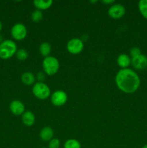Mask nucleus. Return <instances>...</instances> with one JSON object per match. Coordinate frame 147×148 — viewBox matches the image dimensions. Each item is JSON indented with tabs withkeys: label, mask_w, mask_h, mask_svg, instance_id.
<instances>
[{
	"label": "nucleus",
	"mask_w": 147,
	"mask_h": 148,
	"mask_svg": "<svg viewBox=\"0 0 147 148\" xmlns=\"http://www.w3.org/2000/svg\"><path fill=\"white\" fill-rule=\"evenodd\" d=\"M60 145V140L57 138H53L50 141H49L48 148H59Z\"/></svg>",
	"instance_id": "obj_21"
},
{
	"label": "nucleus",
	"mask_w": 147,
	"mask_h": 148,
	"mask_svg": "<svg viewBox=\"0 0 147 148\" xmlns=\"http://www.w3.org/2000/svg\"><path fill=\"white\" fill-rule=\"evenodd\" d=\"M131 64L135 69L144 70L147 68V56L141 53L136 57L132 58Z\"/></svg>",
	"instance_id": "obj_9"
},
{
	"label": "nucleus",
	"mask_w": 147,
	"mask_h": 148,
	"mask_svg": "<svg viewBox=\"0 0 147 148\" xmlns=\"http://www.w3.org/2000/svg\"><path fill=\"white\" fill-rule=\"evenodd\" d=\"M16 57L20 61H24L28 57V52L24 49H20L17 51L15 53Z\"/></svg>",
	"instance_id": "obj_19"
},
{
	"label": "nucleus",
	"mask_w": 147,
	"mask_h": 148,
	"mask_svg": "<svg viewBox=\"0 0 147 148\" xmlns=\"http://www.w3.org/2000/svg\"><path fill=\"white\" fill-rule=\"evenodd\" d=\"M35 121V117L34 114L30 111H24L22 115V121L27 127H31L34 124Z\"/></svg>",
	"instance_id": "obj_12"
},
{
	"label": "nucleus",
	"mask_w": 147,
	"mask_h": 148,
	"mask_svg": "<svg viewBox=\"0 0 147 148\" xmlns=\"http://www.w3.org/2000/svg\"><path fill=\"white\" fill-rule=\"evenodd\" d=\"M142 148H147V144H146V145H144V147H143Z\"/></svg>",
	"instance_id": "obj_27"
},
{
	"label": "nucleus",
	"mask_w": 147,
	"mask_h": 148,
	"mask_svg": "<svg viewBox=\"0 0 147 148\" xmlns=\"http://www.w3.org/2000/svg\"><path fill=\"white\" fill-rule=\"evenodd\" d=\"M21 80L25 85H32L35 81V77L32 72H26L22 75Z\"/></svg>",
	"instance_id": "obj_15"
},
{
	"label": "nucleus",
	"mask_w": 147,
	"mask_h": 148,
	"mask_svg": "<svg viewBox=\"0 0 147 148\" xmlns=\"http://www.w3.org/2000/svg\"><path fill=\"white\" fill-rule=\"evenodd\" d=\"M117 64L122 69H126L131 64V58L125 53H121L117 58Z\"/></svg>",
	"instance_id": "obj_11"
},
{
	"label": "nucleus",
	"mask_w": 147,
	"mask_h": 148,
	"mask_svg": "<svg viewBox=\"0 0 147 148\" xmlns=\"http://www.w3.org/2000/svg\"><path fill=\"white\" fill-rule=\"evenodd\" d=\"M40 137L43 141L49 142L53 137V130L50 127H45L40 132Z\"/></svg>",
	"instance_id": "obj_13"
},
{
	"label": "nucleus",
	"mask_w": 147,
	"mask_h": 148,
	"mask_svg": "<svg viewBox=\"0 0 147 148\" xmlns=\"http://www.w3.org/2000/svg\"><path fill=\"white\" fill-rule=\"evenodd\" d=\"M42 65H43V69L45 74L50 76L54 75L55 74L57 73L60 67L59 60L56 57L52 56L44 58Z\"/></svg>",
	"instance_id": "obj_3"
},
{
	"label": "nucleus",
	"mask_w": 147,
	"mask_h": 148,
	"mask_svg": "<svg viewBox=\"0 0 147 148\" xmlns=\"http://www.w3.org/2000/svg\"><path fill=\"white\" fill-rule=\"evenodd\" d=\"M43 148H46V147H43Z\"/></svg>",
	"instance_id": "obj_28"
},
{
	"label": "nucleus",
	"mask_w": 147,
	"mask_h": 148,
	"mask_svg": "<svg viewBox=\"0 0 147 148\" xmlns=\"http://www.w3.org/2000/svg\"><path fill=\"white\" fill-rule=\"evenodd\" d=\"M33 93L40 100H46L50 95V90L44 82H38L33 87Z\"/></svg>",
	"instance_id": "obj_4"
},
{
	"label": "nucleus",
	"mask_w": 147,
	"mask_h": 148,
	"mask_svg": "<svg viewBox=\"0 0 147 148\" xmlns=\"http://www.w3.org/2000/svg\"><path fill=\"white\" fill-rule=\"evenodd\" d=\"M2 27H3L2 23H1V22L0 21V32H1V30H2Z\"/></svg>",
	"instance_id": "obj_26"
},
{
	"label": "nucleus",
	"mask_w": 147,
	"mask_h": 148,
	"mask_svg": "<svg viewBox=\"0 0 147 148\" xmlns=\"http://www.w3.org/2000/svg\"><path fill=\"white\" fill-rule=\"evenodd\" d=\"M4 41V39H3V36H1V34H0V43H1V42Z\"/></svg>",
	"instance_id": "obj_25"
},
{
	"label": "nucleus",
	"mask_w": 147,
	"mask_h": 148,
	"mask_svg": "<svg viewBox=\"0 0 147 148\" xmlns=\"http://www.w3.org/2000/svg\"><path fill=\"white\" fill-rule=\"evenodd\" d=\"M66 49L71 54H79L84 49V42L77 38H72L67 43Z\"/></svg>",
	"instance_id": "obj_6"
},
{
	"label": "nucleus",
	"mask_w": 147,
	"mask_h": 148,
	"mask_svg": "<svg viewBox=\"0 0 147 148\" xmlns=\"http://www.w3.org/2000/svg\"><path fill=\"white\" fill-rule=\"evenodd\" d=\"M108 15L112 19H120L125 14V8L121 4H114L108 10Z\"/></svg>",
	"instance_id": "obj_8"
},
{
	"label": "nucleus",
	"mask_w": 147,
	"mask_h": 148,
	"mask_svg": "<svg viewBox=\"0 0 147 148\" xmlns=\"http://www.w3.org/2000/svg\"><path fill=\"white\" fill-rule=\"evenodd\" d=\"M10 110L12 114L15 116L22 115L24 112V106L22 101L14 100L10 104Z\"/></svg>",
	"instance_id": "obj_10"
},
{
	"label": "nucleus",
	"mask_w": 147,
	"mask_h": 148,
	"mask_svg": "<svg viewBox=\"0 0 147 148\" xmlns=\"http://www.w3.org/2000/svg\"><path fill=\"white\" fill-rule=\"evenodd\" d=\"M17 51V44L13 40L7 39L0 43V59H10L15 55Z\"/></svg>",
	"instance_id": "obj_2"
},
{
	"label": "nucleus",
	"mask_w": 147,
	"mask_h": 148,
	"mask_svg": "<svg viewBox=\"0 0 147 148\" xmlns=\"http://www.w3.org/2000/svg\"><path fill=\"white\" fill-rule=\"evenodd\" d=\"M43 12L39 10H35L31 14V19L34 23H39V22H40L42 19H43Z\"/></svg>",
	"instance_id": "obj_20"
},
{
	"label": "nucleus",
	"mask_w": 147,
	"mask_h": 148,
	"mask_svg": "<svg viewBox=\"0 0 147 148\" xmlns=\"http://www.w3.org/2000/svg\"><path fill=\"white\" fill-rule=\"evenodd\" d=\"M27 34V30L24 25L16 23L11 29V35L15 40H22L25 38Z\"/></svg>",
	"instance_id": "obj_5"
},
{
	"label": "nucleus",
	"mask_w": 147,
	"mask_h": 148,
	"mask_svg": "<svg viewBox=\"0 0 147 148\" xmlns=\"http://www.w3.org/2000/svg\"><path fill=\"white\" fill-rule=\"evenodd\" d=\"M141 54V49L138 47H133L132 49L130 50V56H131V59L134 57H136V56H139V55Z\"/></svg>",
	"instance_id": "obj_22"
},
{
	"label": "nucleus",
	"mask_w": 147,
	"mask_h": 148,
	"mask_svg": "<svg viewBox=\"0 0 147 148\" xmlns=\"http://www.w3.org/2000/svg\"><path fill=\"white\" fill-rule=\"evenodd\" d=\"M102 2L103 3V4H113L114 2H115V1H113V0H104V1H102Z\"/></svg>",
	"instance_id": "obj_24"
},
{
	"label": "nucleus",
	"mask_w": 147,
	"mask_h": 148,
	"mask_svg": "<svg viewBox=\"0 0 147 148\" xmlns=\"http://www.w3.org/2000/svg\"><path fill=\"white\" fill-rule=\"evenodd\" d=\"M64 148H81V144L75 139H69L65 142Z\"/></svg>",
	"instance_id": "obj_18"
},
{
	"label": "nucleus",
	"mask_w": 147,
	"mask_h": 148,
	"mask_svg": "<svg viewBox=\"0 0 147 148\" xmlns=\"http://www.w3.org/2000/svg\"><path fill=\"white\" fill-rule=\"evenodd\" d=\"M68 96L67 94L63 90H56L52 93L50 96V101L52 104L55 106L60 107L64 105L67 102Z\"/></svg>",
	"instance_id": "obj_7"
},
{
	"label": "nucleus",
	"mask_w": 147,
	"mask_h": 148,
	"mask_svg": "<svg viewBox=\"0 0 147 148\" xmlns=\"http://www.w3.org/2000/svg\"><path fill=\"white\" fill-rule=\"evenodd\" d=\"M138 7L141 15L147 20V0H141L138 2Z\"/></svg>",
	"instance_id": "obj_17"
},
{
	"label": "nucleus",
	"mask_w": 147,
	"mask_h": 148,
	"mask_svg": "<svg viewBox=\"0 0 147 148\" xmlns=\"http://www.w3.org/2000/svg\"><path fill=\"white\" fill-rule=\"evenodd\" d=\"M33 4L35 7L39 10H46L50 8L53 4V1L49 0V1H43V0H35L33 1Z\"/></svg>",
	"instance_id": "obj_14"
},
{
	"label": "nucleus",
	"mask_w": 147,
	"mask_h": 148,
	"mask_svg": "<svg viewBox=\"0 0 147 148\" xmlns=\"http://www.w3.org/2000/svg\"><path fill=\"white\" fill-rule=\"evenodd\" d=\"M45 78H46V74L43 73V72H40L37 74V79H38L39 82H43V81L44 80Z\"/></svg>",
	"instance_id": "obj_23"
},
{
	"label": "nucleus",
	"mask_w": 147,
	"mask_h": 148,
	"mask_svg": "<svg viewBox=\"0 0 147 148\" xmlns=\"http://www.w3.org/2000/svg\"><path fill=\"white\" fill-rule=\"evenodd\" d=\"M115 83L120 90L127 94H131L137 91L141 85V79L138 74L133 69H120L115 76Z\"/></svg>",
	"instance_id": "obj_1"
},
{
	"label": "nucleus",
	"mask_w": 147,
	"mask_h": 148,
	"mask_svg": "<svg viewBox=\"0 0 147 148\" xmlns=\"http://www.w3.org/2000/svg\"><path fill=\"white\" fill-rule=\"evenodd\" d=\"M51 51V46L48 42H43L39 46V51L42 56H44L45 58L49 56Z\"/></svg>",
	"instance_id": "obj_16"
}]
</instances>
